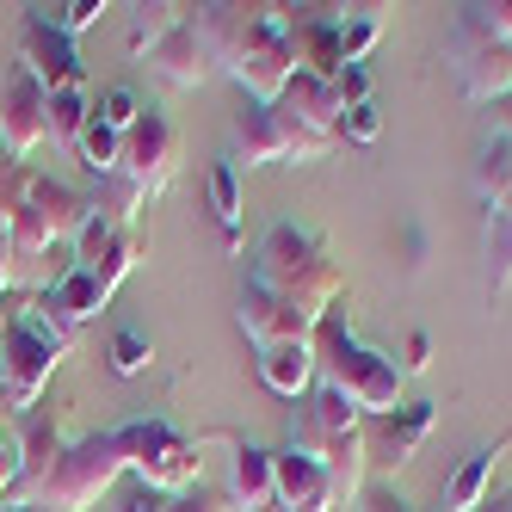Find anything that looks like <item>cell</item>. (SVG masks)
<instances>
[{
    "label": "cell",
    "instance_id": "obj_31",
    "mask_svg": "<svg viewBox=\"0 0 512 512\" xmlns=\"http://www.w3.org/2000/svg\"><path fill=\"white\" fill-rule=\"evenodd\" d=\"M377 136H383V118H377V105H352V112L340 118V142H358V149H371Z\"/></svg>",
    "mask_w": 512,
    "mask_h": 512
},
{
    "label": "cell",
    "instance_id": "obj_2",
    "mask_svg": "<svg viewBox=\"0 0 512 512\" xmlns=\"http://www.w3.org/2000/svg\"><path fill=\"white\" fill-rule=\"evenodd\" d=\"M247 278L260 290H272L278 303H290L297 315H309L315 327L346 297V272L334 266V247L303 223H272L266 241L253 247V272Z\"/></svg>",
    "mask_w": 512,
    "mask_h": 512
},
{
    "label": "cell",
    "instance_id": "obj_28",
    "mask_svg": "<svg viewBox=\"0 0 512 512\" xmlns=\"http://www.w3.org/2000/svg\"><path fill=\"white\" fill-rule=\"evenodd\" d=\"M93 118H99L105 130H112V136H124V130L142 118V99H136L130 87H105V93L93 99Z\"/></svg>",
    "mask_w": 512,
    "mask_h": 512
},
{
    "label": "cell",
    "instance_id": "obj_7",
    "mask_svg": "<svg viewBox=\"0 0 512 512\" xmlns=\"http://www.w3.org/2000/svg\"><path fill=\"white\" fill-rule=\"evenodd\" d=\"M142 260V241L130 235L112 260H99V266H81V260H68V272L56 284H44L38 297H31V315H44L50 327H62V334H75L81 321H93L105 303H112V290L130 278V266Z\"/></svg>",
    "mask_w": 512,
    "mask_h": 512
},
{
    "label": "cell",
    "instance_id": "obj_4",
    "mask_svg": "<svg viewBox=\"0 0 512 512\" xmlns=\"http://www.w3.org/2000/svg\"><path fill=\"white\" fill-rule=\"evenodd\" d=\"M124 475H130L124 438H118V426H112V432L68 438V445L56 451V463L38 475V482H31V488H13L7 500H13V506H38V512H87V506H99V494H112Z\"/></svg>",
    "mask_w": 512,
    "mask_h": 512
},
{
    "label": "cell",
    "instance_id": "obj_21",
    "mask_svg": "<svg viewBox=\"0 0 512 512\" xmlns=\"http://www.w3.org/2000/svg\"><path fill=\"white\" fill-rule=\"evenodd\" d=\"M482 284H488V297H506V284H512V198L488 204V229H482Z\"/></svg>",
    "mask_w": 512,
    "mask_h": 512
},
{
    "label": "cell",
    "instance_id": "obj_32",
    "mask_svg": "<svg viewBox=\"0 0 512 512\" xmlns=\"http://www.w3.org/2000/svg\"><path fill=\"white\" fill-rule=\"evenodd\" d=\"M112 512H167V494L142 488V482H118L112 488Z\"/></svg>",
    "mask_w": 512,
    "mask_h": 512
},
{
    "label": "cell",
    "instance_id": "obj_37",
    "mask_svg": "<svg viewBox=\"0 0 512 512\" xmlns=\"http://www.w3.org/2000/svg\"><path fill=\"white\" fill-rule=\"evenodd\" d=\"M19 278V260H13V235H7V223H0V290H7Z\"/></svg>",
    "mask_w": 512,
    "mask_h": 512
},
{
    "label": "cell",
    "instance_id": "obj_24",
    "mask_svg": "<svg viewBox=\"0 0 512 512\" xmlns=\"http://www.w3.org/2000/svg\"><path fill=\"white\" fill-rule=\"evenodd\" d=\"M192 7H173V0H142V7L130 13V56H142L155 38H167L173 25H186Z\"/></svg>",
    "mask_w": 512,
    "mask_h": 512
},
{
    "label": "cell",
    "instance_id": "obj_17",
    "mask_svg": "<svg viewBox=\"0 0 512 512\" xmlns=\"http://www.w3.org/2000/svg\"><path fill=\"white\" fill-rule=\"evenodd\" d=\"M229 142H235V155H229V167L241 173V167H272V161H284V142H278V124H272V105H241L235 112V124H229Z\"/></svg>",
    "mask_w": 512,
    "mask_h": 512
},
{
    "label": "cell",
    "instance_id": "obj_16",
    "mask_svg": "<svg viewBox=\"0 0 512 512\" xmlns=\"http://www.w3.org/2000/svg\"><path fill=\"white\" fill-rule=\"evenodd\" d=\"M229 506L235 512H278V475H272V451L260 445H235V469H229Z\"/></svg>",
    "mask_w": 512,
    "mask_h": 512
},
{
    "label": "cell",
    "instance_id": "obj_9",
    "mask_svg": "<svg viewBox=\"0 0 512 512\" xmlns=\"http://www.w3.org/2000/svg\"><path fill=\"white\" fill-rule=\"evenodd\" d=\"M445 62H451V75H457L463 99H475V105H488V99H506V93H512V44H500L469 7H457V19H451Z\"/></svg>",
    "mask_w": 512,
    "mask_h": 512
},
{
    "label": "cell",
    "instance_id": "obj_12",
    "mask_svg": "<svg viewBox=\"0 0 512 512\" xmlns=\"http://www.w3.org/2000/svg\"><path fill=\"white\" fill-rule=\"evenodd\" d=\"M432 420H438L432 401H401L395 414L364 420V469L371 475H401L420 457V445L432 438Z\"/></svg>",
    "mask_w": 512,
    "mask_h": 512
},
{
    "label": "cell",
    "instance_id": "obj_23",
    "mask_svg": "<svg viewBox=\"0 0 512 512\" xmlns=\"http://www.w3.org/2000/svg\"><path fill=\"white\" fill-rule=\"evenodd\" d=\"M475 192L488 204L512 198V124L494 130V142H482V161H475Z\"/></svg>",
    "mask_w": 512,
    "mask_h": 512
},
{
    "label": "cell",
    "instance_id": "obj_10",
    "mask_svg": "<svg viewBox=\"0 0 512 512\" xmlns=\"http://www.w3.org/2000/svg\"><path fill=\"white\" fill-rule=\"evenodd\" d=\"M118 173L130 179L142 198H155V192H167V186H173V173H179V130L155 112V105H142V118L124 130Z\"/></svg>",
    "mask_w": 512,
    "mask_h": 512
},
{
    "label": "cell",
    "instance_id": "obj_19",
    "mask_svg": "<svg viewBox=\"0 0 512 512\" xmlns=\"http://www.w3.org/2000/svg\"><path fill=\"white\" fill-rule=\"evenodd\" d=\"M512 445V438H500V445H482V451H469L463 469L445 482V494H438V512H482L488 506V482H494V463L500 451Z\"/></svg>",
    "mask_w": 512,
    "mask_h": 512
},
{
    "label": "cell",
    "instance_id": "obj_27",
    "mask_svg": "<svg viewBox=\"0 0 512 512\" xmlns=\"http://www.w3.org/2000/svg\"><path fill=\"white\" fill-rule=\"evenodd\" d=\"M377 38H383L377 13H340V56H346V68H364V56L377 50Z\"/></svg>",
    "mask_w": 512,
    "mask_h": 512
},
{
    "label": "cell",
    "instance_id": "obj_25",
    "mask_svg": "<svg viewBox=\"0 0 512 512\" xmlns=\"http://www.w3.org/2000/svg\"><path fill=\"white\" fill-rule=\"evenodd\" d=\"M204 186H210V216H216V223H223L229 247H241V235H235V223H241V173H235L229 161H216Z\"/></svg>",
    "mask_w": 512,
    "mask_h": 512
},
{
    "label": "cell",
    "instance_id": "obj_26",
    "mask_svg": "<svg viewBox=\"0 0 512 512\" xmlns=\"http://www.w3.org/2000/svg\"><path fill=\"white\" fill-rule=\"evenodd\" d=\"M118 149H124V136H112V130H105L99 118L81 130V142H75V161L93 173V179H105V173H112L118 167Z\"/></svg>",
    "mask_w": 512,
    "mask_h": 512
},
{
    "label": "cell",
    "instance_id": "obj_29",
    "mask_svg": "<svg viewBox=\"0 0 512 512\" xmlns=\"http://www.w3.org/2000/svg\"><path fill=\"white\" fill-rule=\"evenodd\" d=\"M149 358H155V346L142 340L136 327H124V334L112 340V371L118 377H142V371H149Z\"/></svg>",
    "mask_w": 512,
    "mask_h": 512
},
{
    "label": "cell",
    "instance_id": "obj_11",
    "mask_svg": "<svg viewBox=\"0 0 512 512\" xmlns=\"http://www.w3.org/2000/svg\"><path fill=\"white\" fill-rule=\"evenodd\" d=\"M44 136H50V93L13 56L7 68H0V149H7L13 161H25Z\"/></svg>",
    "mask_w": 512,
    "mask_h": 512
},
{
    "label": "cell",
    "instance_id": "obj_5",
    "mask_svg": "<svg viewBox=\"0 0 512 512\" xmlns=\"http://www.w3.org/2000/svg\"><path fill=\"white\" fill-rule=\"evenodd\" d=\"M309 346H315V383H327L334 395H346L364 420L401 408V383H408V377H401V364L389 352H377V346H364L340 315H327L315 327Z\"/></svg>",
    "mask_w": 512,
    "mask_h": 512
},
{
    "label": "cell",
    "instance_id": "obj_6",
    "mask_svg": "<svg viewBox=\"0 0 512 512\" xmlns=\"http://www.w3.org/2000/svg\"><path fill=\"white\" fill-rule=\"evenodd\" d=\"M68 340H75V334L50 327L44 315L7 309V327H0V408H7L13 420L44 401L50 377L62 371V358H68Z\"/></svg>",
    "mask_w": 512,
    "mask_h": 512
},
{
    "label": "cell",
    "instance_id": "obj_1",
    "mask_svg": "<svg viewBox=\"0 0 512 512\" xmlns=\"http://www.w3.org/2000/svg\"><path fill=\"white\" fill-rule=\"evenodd\" d=\"M192 31L210 68H223L253 105H278V93L297 75V62H290V7H278V0H253V7L210 0V7H192Z\"/></svg>",
    "mask_w": 512,
    "mask_h": 512
},
{
    "label": "cell",
    "instance_id": "obj_8",
    "mask_svg": "<svg viewBox=\"0 0 512 512\" xmlns=\"http://www.w3.org/2000/svg\"><path fill=\"white\" fill-rule=\"evenodd\" d=\"M118 438H124L130 482L155 488V494H167V500L204 482V469H198V445H192V438H179L167 420H124V426H118Z\"/></svg>",
    "mask_w": 512,
    "mask_h": 512
},
{
    "label": "cell",
    "instance_id": "obj_30",
    "mask_svg": "<svg viewBox=\"0 0 512 512\" xmlns=\"http://www.w3.org/2000/svg\"><path fill=\"white\" fill-rule=\"evenodd\" d=\"M50 19L62 38H81V31H93L105 19V0H68V7H50Z\"/></svg>",
    "mask_w": 512,
    "mask_h": 512
},
{
    "label": "cell",
    "instance_id": "obj_20",
    "mask_svg": "<svg viewBox=\"0 0 512 512\" xmlns=\"http://www.w3.org/2000/svg\"><path fill=\"white\" fill-rule=\"evenodd\" d=\"M278 105L297 124H309V130H321V136H340V99H334V81H315V75H290V87L278 93Z\"/></svg>",
    "mask_w": 512,
    "mask_h": 512
},
{
    "label": "cell",
    "instance_id": "obj_13",
    "mask_svg": "<svg viewBox=\"0 0 512 512\" xmlns=\"http://www.w3.org/2000/svg\"><path fill=\"white\" fill-rule=\"evenodd\" d=\"M19 62L44 81V93L87 81V62H81L75 38H62V31H56L50 7H25V25H19Z\"/></svg>",
    "mask_w": 512,
    "mask_h": 512
},
{
    "label": "cell",
    "instance_id": "obj_34",
    "mask_svg": "<svg viewBox=\"0 0 512 512\" xmlns=\"http://www.w3.org/2000/svg\"><path fill=\"white\" fill-rule=\"evenodd\" d=\"M469 13L482 19L500 44H512V0H469Z\"/></svg>",
    "mask_w": 512,
    "mask_h": 512
},
{
    "label": "cell",
    "instance_id": "obj_35",
    "mask_svg": "<svg viewBox=\"0 0 512 512\" xmlns=\"http://www.w3.org/2000/svg\"><path fill=\"white\" fill-rule=\"evenodd\" d=\"M358 512H414V506L401 500V494H395L389 482H371V488L358 494Z\"/></svg>",
    "mask_w": 512,
    "mask_h": 512
},
{
    "label": "cell",
    "instance_id": "obj_22",
    "mask_svg": "<svg viewBox=\"0 0 512 512\" xmlns=\"http://www.w3.org/2000/svg\"><path fill=\"white\" fill-rule=\"evenodd\" d=\"M87 124H93V93H87V81H75V87H56V93H50V142H62V149H75Z\"/></svg>",
    "mask_w": 512,
    "mask_h": 512
},
{
    "label": "cell",
    "instance_id": "obj_36",
    "mask_svg": "<svg viewBox=\"0 0 512 512\" xmlns=\"http://www.w3.org/2000/svg\"><path fill=\"white\" fill-rule=\"evenodd\" d=\"M426 364H432V340L414 327V334H408V358H401V377H408V371H426Z\"/></svg>",
    "mask_w": 512,
    "mask_h": 512
},
{
    "label": "cell",
    "instance_id": "obj_33",
    "mask_svg": "<svg viewBox=\"0 0 512 512\" xmlns=\"http://www.w3.org/2000/svg\"><path fill=\"white\" fill-rule=\"evenodd\" d=\"M167 512H229V494L210 488V482H198V488H186V494H173Z\"/></svg>",
    "mask_w": 512,
    "mask_h": 512
},
{
    "label": "cell",
    "instance_id": "obj_14",
    "mask_svg": "<svg viewBox=\"0 0 512 512\" xmlns=\"http://www.w3.org/2000/svg\"><path fill=\"white\" fill-rule=\"evenodd\" d=\"M272 475H278V512H340L334 475L303 451H272Z\"/></svg>",
    "mask_w": 512,
    "mask_h": 512
},
{
    "label": "cell",
    "instance_id": "obj_18",
    "mask_svg": "<svg viewBox=\"0 0 512 512\" xmlns=\"http://www.w3.org/2000/svg\"><path fill=\"white\" fill-rule=\"evenodd\" d=\"M260 383L284 401H303L315 389V346L309 340H284V346H266L260 352Z\"/></svg>",
    "mask_w": 512,
    "mask_h": 512
},
{
    "label": "cell",
    "instance_id": "obj_38",
    "mask_svg": "<svg viewBox=\"0 0 512 512\" xmlns=\"http://www.w3.org/2000/svg\"><path fill=\"white\" fill-rule=\"evenodd\" d=\"M0 512H38V506H13V500H0Z\"/></svg>",
    "mask_w": 512,
    "mask_h": 512
},
{
    "label": "cell",
    "instance_id": "obj_15",
    "mask_svg": "<svg viewBox=\"0 0 512 512\" xmlns=\"http://www.w3.org/2000/svg\"><path fill=\"white\" fill-rule=\"evenodd\" d=\"M142 68H149V75H161L167 87H179V93L204 87V81H210V56H204V44H198L192 19H186V25H173L167 38H155L149 50H142Z\"/></svg>",
    "mask_w": 512,
    "mask_h": 512
},
{
    "label": "cell",
    "instance_id": "obj_3",
    "mask_svg": "<svg viewBox=\"0 0 512 512\" xmlns=\"http://www.w3.org/2000/svg\"><path fill=\"white\" fill-rule=\"evenodd\" d=\"M87 210H93V198H81L75 186L38 173L31 161H0V223L13 235V260L19 266L44 260L56 241H75Z\"/></svg>",
    "mask_w": 512,
    "mask_h": 512
},
{
    "label": "cell",
    "instance_id": "obj_39",
    "mask_svg": "<svg viewBox=\"0 0 512 512\" xmlns=\"http://www.w3.org/2000/svg\"><path fill=\"white\" fill-rule=\"evenodd\" d=\"M0 327H7V309H0Z\"/></svg>",
    "mask_w": 512,
    "mask_h": 512
}]
</instances>
